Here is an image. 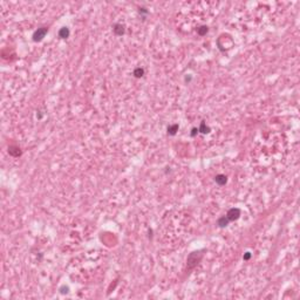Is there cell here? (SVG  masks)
Returning a JSON list of instances; mask_svg holds the SVG:
<instances>
[{
	"label": "cell",
	"mask_w": 300,
	"mask_h": 300,
	"mask_svg": "<svg viewBox=\"0 0 300 300\" xmlns=\"http://www.w3.org/2000/svg\"><path fill=\"white\" fill-rule=\"evenodd\" d=\"M203 253L201 252H192L189 257H187V269H194L197 264H198V261L201 260Z\"/></svg>",
	"instance_id": "6da1fadb"
},
{
	"label": "cell",
	"mask_w": 300,
	"mask_h": 300,
	"mask_svg": "<svg viewBox=\"0 0 300 300\" xmlns=\"http://www.w3.org/2000/svg\"><path fill=\"white\" fill-rule=\"evenodd\" d=\"M48 33V28L47 27H40V28H38L34 34H33V40L35 42H40L46 36V34Z\"/></svg>",
	"instance_id": "7a4b0ae2"
},
{
	"label": "cell",
	"mask_w": 300,
	"mask_h": 300,
	"mask_svg": "<svg viewBox=\"0 0 300 300\" xmlns=\"http://www.w3.org/2000/svg\"><path fill=\"white\" fill-rule=\"evenodd\" d=\"M239 216H240V210H239L238 208H232V209H230V210L228 211V214H226V217H228V219H229L230 222L237 220V219L239 218Z\"/></svg>",
	"instance_id": "3957f363"
},
{
	"label": "cell",
	"mask_w": 300,
	"mask_h": 300,
	"mask_svg": "<svg viewBox=\"0 0 300 300\" xmlns=\"http://www.w3.org/2000/svg\"><path fill=\"white\" fill-rule=\"evenodd\" d=\"M215 182L218 185H225V184H226V182H228V177L225 176V175L219 173V175H217V176L215 177Z\"/></svg>",
	"instance_id": "277c9868"
},
{
	"label": "cell",
	"mask_w": 300,
	"mask_h": 300,
	"mask_svg": "<svg viewBox=\"0 0 300 300\" xmlns=\"http://www.w3.org/2000/svg\"><path fill=\"white\" fill-rule=\"evenodd\" d=\"M124 32H126V29H124V26H123L122 23H116L115 26H114V33H115L117 36L123 35Z\"/></svg>",
	"instance_id": "5b68a950"
},
{
	"label": "cell",
	"mask_w": 300,
	"mask_h": 300,
	"mask_svg": "<svg viewBox=\"0 0 300 300\" xmlns=\"http://www.w3.org/2000/svg\"><path fill=\"white\" fill-rule=\"evenodd\" d=\"M229 223H230V220L228 219L226 216L220 217V218L218 219V222H217V224H218V226H219V228H225V226H228Z\"/></svg>",
	"instance_id": "8992f818"
},
{
	"label": "cell",
	"mask_w": 300,
	"mask_h": 300,
	"mask_svg": "<svg viewBox=\"0 0 300 300\" xmlns=\"http://www.w3.org/2000/svg\"><path fill=\"white\" fill-rule=\"evenodd\" d=\"M59 36L61 39H67L69 36V29L67 27H62L60 31H59Z\"/></svg>",
	"instance_id": "52a82bcc"
},
{
	"label": "cell",
	"mask_w": 300,
	"mask_h": 300,
	"mask_svg": "<svg viewBox=\"0 0 300 300\" xmlns=\"http://www.w3.org/2000/svg\"><path fill=\"white\" fill-rule=\"evenodd\" d=\"M178 128H179L178 124H171V126L168 127V134L169 135H175L178 131Z\"/></svg>",
	"instance_id": "ba28073f"
},
{
	"label": "cell",
	"mask_w": 300,
	"mask_h": 300,
	"mask_svg": "<svg viewBox=\"0 0 300 300\" xmlns=\"http://www.w3.org/2000/svg\"><path fill=\"white\" fill-rule=\"evenodd\" d=\"M210 128L209 127H206V124H205V122H202L201 123V127L198 128V131H201L202 134H208V133H210Z\"/></svg>",
	"instance_id": "9c48e42d"
},
{
	"label": "cell",
	"mask_w": 300,
	"mask_h": 300,
	"mask_svg": "<svg viewBox=\"0 0 300 300\" xmlns=\"http://www.w3.org/2000/svg\"><path fill=\"white\" fill-rule=\"evenodd\" d=\"M144 75V69L143 68H136L134 70V76L135 78H142Z\"/></svg>",
	"instance_id": "30bf717a"
},
{
	"label": "cell",
	"mask_w": 300,
	"mask_h": 300,
	"mask_svg": "<svg viewBox=\"0 0 300 300\" xmlns=\"http://www.w3.org/2000/svg\"><path fill=\"white\" fill-rule=\"evenodd\" d=\"M208 31H209L208 26H202V27H199V28L197 29V33H198L199 35H205V34L208 33Z\"/></svg>",
	"instance_id": "8fae6325"
},
{
	"label": "cell",
	"mask_w": 300,
	"mask_h": 300,
	"mask_svg": "<svg viewBox=\"0 0 300 300\" xmlns=\"http://www.w3.org/2000/svg\"><path fill=\"white\" fill-rule=\"evenodd\" d=\"M250 258H251V253H250V252H246V253L244 254V257H243L244 260H248Z\"/></svg>",
	"instance_id": "7c38bea8"
},
{
	"label": "cell",
	"mask_w": 300,
	"mask_h": 300,
	"mask_svg": "<svg viewBox=\"0 0 300 300\" xmlns=\"http://www.w3.org/2000/svg\"><path fill=\"white\" fill-rule=\"evenodd\" d=\"M197 133H198V129H197V128H194V129H192V133H191V136H192V137H195Z\"/></svg>",
	"instance_id": "4fadbf2b"
}]
</instances>
